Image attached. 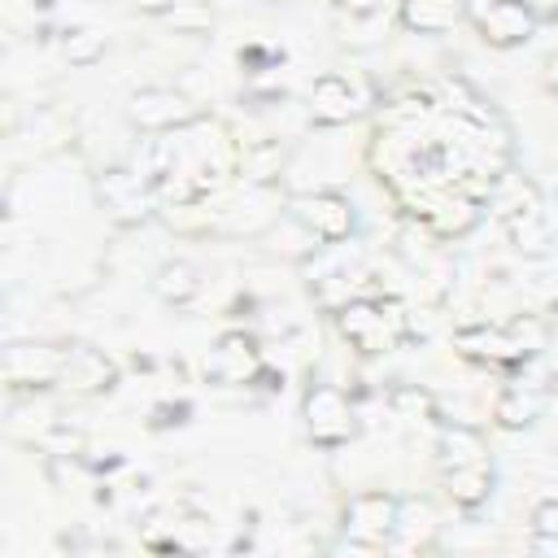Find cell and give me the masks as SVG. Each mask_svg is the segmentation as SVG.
<instances>
[{
  "label": "cell",
  "mask_w": 558,
  "mask_h": 558,
  "mask_svg": "<svg viewBox=\"0 0 558 558\" xmlns=\"http://www.w3.org/2000/svg\"><path fill=\"white\" fill-rule=\"evenodd\" d=\"M305 427H310L314 445L336 449V445H344V440L353 436V427H357V423H353V405L344 401L340 388L314 384V388L305 392Z\"/></svg>",
  "instance_id": "1"
},
{
  "label": "cell",
  "mask_w": 558,
  "mask_h": 558,
  "mask_svg": "<svg viewBox=\"0 0 558 558\" xmlns=\"http://www.w3.org/2000/svg\"><path fill=\"white\" fill-rule=\"evenodd\" d=\"M61 371H65V349L44 340H22V344H9L4 353L9 388H48V384H61Z\"/></svg>",
  "instance_id": "2"
},
{
  "label": "cell",
  "mask_w": 558,
  "mask_h": 558,
  "mask_svg": "<svg viewBox=\"0 0 558 558\" xmlns=\"http://www.w3.org/2000/svg\"><path fill=\"white\" fill-rule=\"evenodd\" d=\"M344 532L357 545H366V549L388 545L392 532H397V501L388 493H362V497H353L349 510H344Z\"/></svg>",
  "instance_id": "3"
},
{
  "label": "cell",
  "mask_w": 558,
  "mask_h": 558,
  "mask_svg": "<svg viewBox=\"0 0 558 558\" xmlns=\"http://www.w3.org/2000/svg\"><path fill=\"white\" fill-rule=\"evenodd\" d=\"M475 26L488 44L497 48H514V44H527L532 31H536V17L527 9V0H488L475 9Z\"/></svg>",
  "instance_id": "4"
},
{
  "label": "cell",
  "mask_w": 558,
  "mask_h": 558,
  "mask_svg": "<svg viewBox=\"0 0 558 558\" xmlns=\"http://www.w3.org/2000/svg\"><path fill=\"white\" fill-rule=\"evenodd\" d=\"M131 122L144 126V131H170V126H187L192 122V109H187V96L174 92V87H140L126 105Z\"/></svg>",
  "instance_id": "5"
},
{
  "label": "cell",
  "mask_w": 558,
  "mask_h": 558,
  "mask_svg": "<svg viewBox=\"0 0 558 558\" xmlns=\"http://www.w3.org/2000/svg\"><path fill=\"white\" fill-rule=\"evenodd\" d=\"M61 384L78 397H96V392H109L118 384V366L92 349V344H74L65 349V371H61Z\"/></svg>",
  "instance_id": "6"
},
{
  "label": "cell",
  "mask_w": 558,
  "mask_h": 558,
  "mask_svg": "<svg viewBox=\"0 0 558 558\" xmlns=\"http://www.w3.org/2000/svg\"><path fill=\"white\" fill-rule=\"evenodd\" d=\"M340 331H344V340H353L362 353H379V349H388V344H397V331H392V323L384 318V305H371V301H349L344 310H340Z\"/></svg>",
  "instance_id": "7"
},
{
  "label": "cell",
  "mask_w": 558,
  "mask_h": 558,
  "mask_svg": "<svg viewBox=\"0 0 558 558\" xmlns=\"http://www.w3.org/2000/svg\"><path fill=\"white\" fill-rule=\"evenodd\" d=\"M105 209L118 218V222H144L148 218V183H140V174L131 170H105L100 183H96Z\"/></svg>",
  "instance_id": "8"
},
{
  "label": "cell",
  "mask_w": 558,
  "mask_h": 558,
  "mask_svg": "<svg viewBox=\"0 0 558 558\" xmlns=\"http://www.w3.org/2000/svg\"><path fill=\"white\" fill-rule=\"evenodd\" d=\"M257 366H262V353H257L253 336H244V331H227V336L214 344L209 362H205V371H209L218 384H244V379L257 375Z\"/></svg>",
  "instance_id": "9"
},
{
  "label": "cell",
  "mask_w": 558,
  "mask_h": 558,
  "mask_svg": "<svg viewBox=\"0 0 558 558\" xmlns=\"http://www.w3.org/2000/svg\"><path fill=\"white\" fill-rule=\"evenodd\" d=\"M296 218L318 235V240H344L353 231V209L336 192H314L296 201Z\"/></svg>",
  "instance_id": "10"
},
{
  "label": "cell",
  "mask_w": 558,
  "mask_h": 558,
  "mask_svg": "<svg viewBox=\"0 0 558 558\" xmlns=\"http://www.w3.org/2000/svg\"><path fill=\"white\" fill-rule=\"evenodd\" d=\"M545 401H549V379L545 384H527V375H519L501 397H497V405H493V418L501 423V427H532L536 418H541V410H545Z\"/></svg>",
  "instance_id": "11"
},
{
  "label": "cell",
  "mask_w": 558,
  "mask_h": 558,
  "mask_svg": "<svg viewBox=\"0 0 558 558\" xmlns=\"http://www.w3.org/2000/svg\"><path fill=\"white\" fill-rule=\"evenodd\" d=\"M506 231H510V244L519 253H545L554 231H549V218H545V205L541 196L527 187V201H519L510 214H506Z\"/></svg>",
  "instance_id": "12"
},
{
  "label": "cell",
  "mask_w": 558,
  "mask_h": 558,
  "mask_svg": "<svg viewBox=\"0 0 558 558\" xmlns=\"http://www.w3.org/2000/svg\"><path fill=\"white\" fill-rule=\"evenodd\" d=\"M458 349L466 357H480V362H519V357H532L510 327H484V323L458 331Z\"/></svg>",
  "instance_id": "13"
},
{
  "label": "cell",
  "mask_w": 558,
  "mask_h": 558,
  "mask_svg": "<svg viewBox=\"0 0 558 558\" xmlns=\"http://www.w3.org/2000/svg\"><path fill=\"white\" fill-rule=\"evenodd\" d=\"M310 113L323 126H340V122H349L357 113V96L340 74H323L314 83V92H310Z\"/></svg>",
  "instance_id": "14"
},
{
  "label": "cell",
  "mask_w": 558,
  "mask_h": 558,
  "mask_svg": "<svg viewBox=\"0 0 558 558\" xmlns=\"http://www.w3.org/2000/svg\"><path fill=\"white\" fill-rule=\"evenodd\" d=\"M445 484H449V497H453L458 506H480V501H488V493H493V471H488V462L449 466V471H445Z\"/></svg>",
  "instance_id": "15"
},
{
  "label": "cell",
  "mask_w": 558,
  "mask_h": 558,
  "mask_svg": "<svg viewBox=\"0 0 558 558\" xmlns=\"http://www.w3.org/2000/svg\"><path fill=\"white\" fill-rule=\"evenodd\" d=\"M153 288H157V296H161L166 305H187V301L201 292V275H196L192 262H166V266L157 270V279H153Z\"/></svg>",
  "instance_id": "16"
},
{
  "label": "cell",
  "mask_w": 558,
  "mask_h": 558,
  "mask_svg": "<svg viewBox=\"0 0 558 558\" xmlns=\"http://www.w3.org/2000/svg\"><path fill=\"white\" fill-rule=\"evenodd\" d=\"M458 17V4L453 0H405L401 4V22L410 31H423V35H440L449 31Z\"/></svg>",
  "instance_id": "17"
},
{
  "label": "cell",
  "mask_w": 558,
  "mask_h": 558,
  "mask_svg": "<svg viewBox=\"0 0 558 558\" xmlns=\"http://www.w3.org/2000/svg\"><path fill=\"white\" fill-rule=\"evenodd\" d=\"M61 52L70 65H96L105 57V35L96 26H65L61 31Z\"/></svg>",
  "instance_id": "18"
},
{
  "label": "cell",
  "mask_w": 558,
  "mask_h": 558,
  "mask_svg": "<svg viewBox=\"0 0 558 558\" xmlns=\"http://www.w3.org/2000/svg\"><path fill=\"white\" fill-rule=\"evenodd\" d=\"M440 458L445 466H466V462H484V440L471 427H445L440 436Z\"/></svg>",
  "instance_id": "19"
},
{
  "label": "cell",
  "mask_w": 558,
  "mask_h": 558,
  "mask_svg": "<svg viewBox=\"0 0 558 558\" xmlns=\"http://www.w3.org/2000/svg\"><path fill=\"white\" fill-rule=\"evenodd\" d=\"M532 549L558 554V501H541L532 510Z\"/></svg>",
  "instance_id": "20"
},
{
  "label": "cell",
  "mask_w": 558,
  "mask_h": 558,
  "mask_svg": "<svg viewBox=\"0 0 558 558\" xmlns=\"http://www.w3.org/2000/svg\"><path fill=\"white\" fill-rule=\"evenodd\" d=\"M166 17L174 22V31H205L214 22V13H209L205 0H174V9Z\"/></svg>",
  "instance_id": "21"
},
{
  "label": "cell",
  "mask_w": 558,
  "mask_h": 558,
  "mask_svg": "<svg viewBox=\"0 0 558 558\" xmlns=\"http://www.w3.org/2000/svg\"><path fill=\"white\" fill-rule=\"evenodd\" d=\"M392 405H397V410H418V414H427V410H432V397H427L423 388H410V384H405V388L392 392Z\"/></svg>",
  "instance_id": "22"
},
{
  "label": "cell",
  "mask_w": 558,
  "mask_h": 558,
  "mask_svg": "<svg viewBox=\"0 0 558 558\" xmlns=\"http://www.w3.org/2000/svg\"><path fill=\"white\" fill-rule=\"evenodd\" d=\"M131 4H140V9H148V13H170V9H174V0H131Z\"/></svg>",
  "instance_id": "23"
},
{
  "label": "cell",
  "mask_w": 558,
  "mask_h": 558,
  "mask_svg": "<svg viewBox=\"0 0 558 558\" xmlns=\"http://www.w3.org/2000/svg\"><path fill=\"white\" fill-rule=\"evenodd\" d=\"M336 4H340V9H349V13H371L379 0H336Z\"/></svg>",
  "instance_id": "24"
},
{
  "label": "cell",
  "mask_w": 558,
  "mask_h": 558,
  "mask_svg": "<svg viewBox=\"0 0 558 558\" xmlns=\"http://www.w3.org/2000/svg\"><path fill=\"white\" fill-rule=\"evenodd\" d=\"M549 83H554V92H558V52L549 57Z\"/></svg>",
  "instance_id": "25"
}]
</instances>
